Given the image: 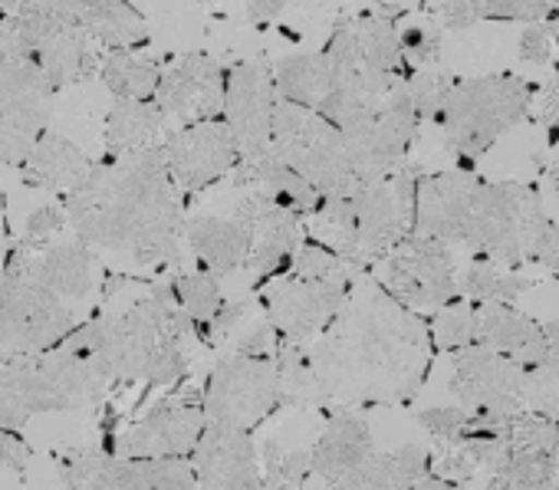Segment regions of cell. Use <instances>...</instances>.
Wrapping results in <instances>:
<instances>
[{
	"label": "cell",
	"mask_w": 559,
	"mask_h": 490,
	"mask_svg": "<svg viewBox=\"0 0 559 490\" xmlns=\"http://www.w3.org/2000/svg\"><path fill=\"white\" fill-rule=\"evenodd\" d=\"M310 356L326 402L395 405L421 389L431 366V336L418 310L385 287H362L310 343Z\"/></svg>",
	"instance_id": "cell-1"
},
{
	"label": "cell",
	"mask_w": 559,
	"mask_h": 490,
	"mask_svg": "<svg viewBox=\"0 0 559 490\" xmlns=\"http://www.w3.org/2000/svg\"><path fill=\"white\" fill-rule=\"evenodd\" d=\"M181 188L175 184L165 142L135 155H106L90 181L67 194V214L96 251L126 254L142 267H165L178 261L185 243Z\"/></svg>",
	"instance_id": "cell-2"
},
{
	"label": "cell",
	"mask_w": 559,
	"mask_h": 490,
	"mask_svg": "<svg viewBox=\"0 0 559 490\" xmlns=\"http://www.w3.org/2000/svg\"><path fill=\"white\" fill-rule=\"evenodd\" d=\"M191 336H198V326L178 303L175 287L158 284L145 300L73 330L63 343L93 356L112 382L168 385L188 372Z\"/></svg>",
	"instance_id": "cell-3"
},
{
	"label": "cell",
	"mask_w": 559,
	"mask_h": 490,
	"mask_svg": "<svg viewBox=\"0 0 559 490\" xmlns=\"http://www.w3.org/2000/svg\"><path fill=\"white\" fill-rule=\"evenodd\" d=\"M415 188L418 178L408 168H399L353 194L323 198L310 214L313 234L320 243L366 271L408 237V227H415Z\"/></svg>",
	"instance_id": "cell-4"
},
{
	"label": "cell",
	"mask_w": 559,
	"mask_h": 490,
	"mask_svg": "<svg viewBox=\"0 0 559 490\" xmlns=\"http://www.w3.org/2000/svg\"><path fill=\"white\" fill-rule=\"evenodd\" d=\"M326 487H418L444 483L431 470V454L418 444H402L392 454H382L372 441L369 421L353 408L340 405L330 411L317 444H313V474Z\"/></svg>",
	"instance_id": "cell-5"
},
{
	"label": "cell",
	"mask_w": 559,
	"mask_h": 490,
	"mask_svg": "<svg viewBox=\"0 0 559 490\" xmlns=\"http://www.w3.org/2000/svg\"><path fill=\"white\" fill-rule=\"evenodd\" d=\"M270 145L304 178H310L323 191V198L353 194L379 181L333 119H326L320 109L290 103L284 96H280L273 112Z\"/></svg>",
	"instance_id": "cell-6"
},
{
	"label": "cell",
	"mask_w": 559,
	"mask_h": 490,
	"mask_svg": "<svg viewBox=\"0 0 559 490\" xmlns=\"http://www.w3.org/2000/svg\"><path fill=\"white\" fill-rule=\"evenodd\" d=\"M76 313L37 271L34 248L21 240L0 277V343L8 356L44 352L73 333Z\"/></svg>",
	"instance_id": "cell-7"
},
{
	"label": "cell",
	"mask_w": 559,
	"mask_h": 490,
	"mask_svg": "<svg viewBox=\"0 0 559 490\" xmlns=\"http://www.w3.org/2000/svg\"><path fill=\"white\" fill-rule=\"evenodd\" d=\"M552 220L536 191L516 181H480L464 227V248L503 267L533 261Z\"/></svg>",
	"instance_id": "cell-8"
},
{
	"label": "cell",
	"mask_w": 559,
	"mask_h": 490,
	"mask_svg": "<svg viewBox=\"0 0 559 490\" xmlns=\"http://www.w3.org/2000/svg\"><path fill=\"white\" fill-rule=\"evenodd\" d=\"M533 109V89L520 76L457 80L435 116L444 142L464 158H480L500 135H507Z\"/></svg>",
	"instance_id": "cell-9"
},
{
	"label": "cell",
	"mask_w": 559,
	"mask_h": 490,
	"mask_svg": "<svg viewBox=\"0 0 559 490\" xmlns=\"http://www.w3.org/2000/svg\"><path fill=\"white\" fill-rule=\"evenodd\" d=\"M454 243L412 230L405 240L385 254L382 287L412 310H441L461 297L457 267H454Z\"/></svg>",
	"instance_id": "cell-10"
},
{
	"label": "cell",
	"mask_w": 559,
	"mask_h": 490,
	"mask_svg": "<svg viewBox=\"0 0 559 490\" xmlns=\"http://www.w3.org/2000/svg\"><path fill=\"white\" fill-rule=\"evenodd\" d=\"M280 405H284V395H280L276 356H250L230 349L214 362L204 389L207 421L250 428Z\"/></svg>",
	"instance_id": "cell-11"
},
{
	"label": "cell",
	"mask_w": 559,
	"mask_h": 490,
	"mask_svg": "<svg viewBox=\"0 0 559 490\" xmlns=\"http://www.w3.org/2000/svg\"><path fill=\"white\" fill-rule=\"evenodd\" d=\"M57 83L37 60L0 47V158L24 165L34 142L47 132V106Z\"/></svg>",
	"instance_id": "cell-12"
},
{
	"label": "cell",
	"mask_w": 559,
	"mask_h": 490,
	"mask_svg": "<svg viewBox=\"0 0 559 490\" xmlns=\"http://www.w3.org/2000/svg\"><path fill=\"white\" fill-rule=\"evenodd\" d=\"M530 366L490 349L487 343H471L454 352L451 395L471 415H507L526 408Z\"/></svg>",
	"instance_id": "cell-13"
},
{
	"label": "cell",
	"mask_w": 559,
	"mask_h": 490,
	"mask_svg": "<svg viewBox=\"0 0 559 490\" xmlns=\"http://www.w3.org/2000/svg\"><path fill=\"white\" fill-rule=\"evenodd\" d=\"M240 198H234L230 211H198L185 217V243L194 251L204 271L227 277L247 271L257 230V207L263 191L250 184H234Z\"/></svg>",
	"instance_id": "cell-14"
},
{
	"label": "cell",
	"mask_w": 559,
	"mask_h": 490,
	"mask_svg": "<svg viewBox=\"0 0 559 490\" xmlns=\"http://www.w3.org/2000/svg\"><path fill=\"white\" fill-rule=\"evenodd\" d=\"M418 106L408 89V80L395 83L372 109L359 112L343 126L346 139L359 152V158L369 165L376 178H389L399 168H405V152L418 132Z\"/></svg>",
	"instance_id": "cell-15"
},
{
	"label": "cell",
	"mask_w": 559,
	"mask_h": 490,
	"mask_svg": "<svg viewBox=\"0 0 559 490\" xmlns=\"http://www.w3.org/2000/svg\"><path fill=\"white\" fill-rule=\"evenodd\" d=\"M165 162L181 191H201L230 175L240 162V145L224 116L181 126L165 139Z\"/></svg>",
	"instance_id": "cell-16"
},
{
	"label": "cell",
	"mask_w": 559,
	"mask_h": 490,
	"mask_svg": "<svg viewBox=\"0 0 559 490\" xmlns=\"http://www.w3.org/2000/svg\"><path fill=\"white\" fill-rule=\"evenodd\" d=\"M349 287L310 280L290 271L284 284H276L263 297V310L284 343H313L346 307Z\"/></svg>",
	"instance_id": "cell-17"
},
{
	"label": "cell",
	"mask_w": 559,
	"mask_h": 490,
	"mask_svg": "<svg viewBox=\"0 0 559 490\" xmlns=\"http://www.w3.org/2000/svg\"><path fill=\"white\" fill-rule=\"evenodd\" d=\"M276 103H280V89L273 80V67L260 60H240L227 70L224 119L240 145V155L270 145Z\"/></svg>",
	"instance_id": "cell-18"
},
{
	"label": "cell",
	"mask_w": 559,
	"mask_h": 490,
	"mask_svg": "<svg viewBox=\"0 0 559 490\" xmlns=\"http://www.w3.org/2000/svg\"><path fill=\"white\" fill-rule=\"evenodd\" d=\"M224 93H227V70L211 57H181L162 73L155 89V106L165 119L181 126L204 122L224 116Z\"/></svg>",
	"instance_id": "cell-19"
},
{
	"label": "cell",
	"mask_w": 559,
	"mask_h": 490,
	"mask_svg": "<svg viewBox=\"0 0 559 490\" xmlns=\"http://www.w3.org/2000/svg\"><path fill=\"white\" fill-rule=\"evenodd\" d=\"M207 428L204 398L171 395L162 398L122 441V454L135 457H191Z\"/></svg>",
	"instance_id": "cell-20"
},
{
	"label": "cell",
	"mask_w": 559,
	"mask_h": 490,
	"mask_svg": "<svg viewBox=\"0 0 559 490\" xmlns=\"http://www.w3.org/2000/svg\"><path fill=\"white\" fill-rule=\"evenodd\" d=\"M477 191H480V178L471 171V165L418 178L412 230L448 240V243H461Z\"/></svg>",
	"instance_id": "cell-21"
},
{
	"label": "cell",
	"mask_w": 559,
	"mask_h": 490,
	"mask_svg": "<svg viewBox=\"0 0 559 490\" xmlns=\"http://www.w3.org/2000/svg\"><path fill=\"white\" fill-rule=\"evenodd\" d=\"M191 464L201 487H263V464L257 441L247 428L207 421L198 447L191 451Z\"/></svg>",
	"instance_id": "cell-22"
},
{
	"label": "cell",
	"mask_w": 559,
	"mask_h": 490,
	"mask_svg": "<svg viewBox=\"0 0 559 490\" xmlns=\"http://www.w3.org/2000/svg\"><path fill=\"white\" fill-rule=\"evenodd\" d=\"M31 248H34L37 271L67 303H83L96 294L99 261H96L93 243L76 237V240H57V243L53 240L50 243H31Z\"/></svg>",
	"instance_id": "cell-23"
},
{
	"label": "cell",
	"mask_w": 559,
	"mask_h": 490,
	"mask_svg": "<svg viewBox=\"0 0 559 490\" xmlns=\"http://www.w3.org/2000/svg\"><path fill=\"white\" fill-rule=\"evenodd\" d=\"M477 320H480V343H487L490 349H497L530 369L549 362L546 326L523 316L510 303H477Z\"/></svg>",
	"instance_id": "cell-24"
},
{
	"label": "cell",
	"mask_w": 559,
	"mask_h": 490,
	"mask_svg": "<svg viewBox=\"0 0 559 490\" xmlns=\"http://www.w3.org/2000/svg\"><path fill=\"white\" fill-rule=\"evenodd\" d=\"M300 217L294 207L273 201L266 191L260 198V207H257V230H253V251H250V261H247V271L263 280V277H273L284 264L294 261V251H297V240H300Z\"/></svg>",
	"instance_id": "cell-25"
},
{
	"label": "cell",
	"mask_w": 559,
	"mask_h": 490,
	"mask_svg": "<svg viewBox=\"0 0 559 490\" xmlns=\"http://www.w3.org/2000/svg\"><path fill=\"white\" fill-rule=\"evenodd\" d=\"M93 158L73 145L70 139L57 135V132H44L27 162H24V171H27V181L31 184H40V188H50V191H63V194H73L80 191L90 175H93Z\"/></svg>",
	"instance_id": "cell-26"
},
{
	"label": "cell",
	"mask_w": 559,
	"mask_h": 490,
	"mask_svg": "<svg viewBox=\"0 0 559 490\" xmlns=\"http://www.w3.org/2000/svg\"><path fill=\"white\" fill-rule=\"evenodd\" d=\"M165 122L168 119L155 106V99H116L106 119V152L119 158V155L155 148L168 139Z\"/></svg>",
	"instance_id": "cell-27"
},
{
	"label": "cell",
	"mask_w": 559,
	"mask_h": 490,
	"mask_svg": "<svg viewBox=\"0 0 559 490\" xmlns=\"http://www.w3.org/2000/svg\"><path fill=\"white\" fill-rule=\"evenodd\" d=\"M198 474L188 457H109L96 487H194Z\"/></svg>",
	"instance_id": "cell-28"
},
{
	"label": "cell",
	"mask_w": 559,
	"mask_h": 490,
	"mask_svg": "<svg viewBox=\"0 0 559 490\" xmlns=\"http://www.w3.org/2000/svg\"><path fill=\"white\" fill-rule=\"evenodd\" d=\"M273 80L284 99L320 109L330 96L333 73L326 53H297V57H280L273 63Z\"/></svg>",
	"instance_id": "cell-29"
},
{
	"label": "cell",
	"mask_w": 559,
	"mask_h": 490,
	"mask_svg": "<svg viewBox=\"0 0 559 490\" xmlns=\"http://www.w3.org/2000/svg\"><path fill=\"white\" fill-rule=\"evenodd\" d=\"M162 73L158 60L135 53L132 47H116L99 60V76L116 99H152Z\"/></svg>",
	"instance_id": "cell-30"
},
{
	"label": "cell",
	"mask_w": 559,
	"mask_h": 490,
	"mask_svg": "<svg viewBox=\"0 0 559 490\" xmlns=\"http://www.w3.org/2000/svg\"><path fill=\"white\" fill-rule=\"evenodd\" d=\"M90 34L80 27H67L50 34L40 50H37V63L47 70V76L60 86H70L83 76L93 73V53H90Z\"/></svg>",
	"instance_id": "cell-31"
},
{
	"label": "cell",
	"mask_w": 559,
	"mask_h": 490,
	"mask_svg": "<svg viewBox=\"0 0 559 490\" xmlns=\"http://www.w3.org/2000/svg\"><path fill=\"white\" fill-rule=\"evenodd\" d=\"M83 31L106 44L109 50L116 47H135L139 40H145V21L139 17V11L129 4V0H93Z\"/></svg>",
	"instance_id": "cell-32"
},
{
	"label": "cell",
	"mask_w": 559,
	"mask_h": 490,
	"mask_svg": "<svg viewBox=\"0 0 559 490\" xmlns=\"http://www.w3.org/2000/svg\"><path fill=\"white\" fill-rule=\"evenodd\" d=\"M317 444V441H313ZM313 444H287L280 434H263L257 441L263 477L270 487H300L313 474Z\"/></svg>",
	"instance_id": "cell-33"
},
{
	"label": "cell",
	"mask_w": 559,
	"mask_h": 490,
	"mask_svg": "<svg viewBox=\"0 0 559 490\" xmlns=\"http://www.w3.org/2000/svg\"><path fill=\"white\" fill-rule=\"evenodd\" d=\"M457 287H461V297L471 300V303H513L530 287V280L526 277H516V274H507L503 264H493L487 258H477L457 277Z\"/></svg>",
	"instance_id": "cell-34"
},
{
	"label": "cell",
	"mask_w": 559,
	"mask_h": 490,
	"mask_svg": "<svg viewBox=\"0 0 559 490\" xmlns=\"http://www.w3.org/2000/svg\"><path fill=\"white\" fill-rule=\"evenodd\" d=\"M171 287H175V297H178V303L185 307V313L194 320L198 336H204V330L211 326V320L221 313V307H224V300H227V297L221 294L217 274H211V271L178 274V277L171 280Z\"/></svg>",
	"instance_id": "cell-35"
},
{
	"label": "cell",
	"mask_w": 559,
	"mask_h": 490,
	"mask_svg": "<svg viewBox=\"0 0 559 490\" xmlns=\"http://www.w3.org/2000/svg\"><path fill=\"white\" fill-rule=\"evenodd\" d=\"M435 339L441 349H464L471 343H480V320H477V303L457 297L454 303L441 307L435 316Z\"/></svg>",
	"instance_id": "cell-36"
},
{
	"label": "cell",
	"mask_w": 559,
	"mask_h": 490,
	"mask_svg": "<svg viewBox=\"0 0 559 490\" xmlns=\"http://www.w3.org/2000/svg\"><path fill=\"white\" fill-rule=\"evenodd\" d=\"M399 37H402V50H405V60L412 70L418 67H435L438 57H441V37H444V27L428 14L425 21H415V24H402L399 27Z\"/></svg>",
	"instance_id": "cell-37"
},
{
	"label": "cell",
	"mask_w": 559,
	"mask_h": 490,
	"mask_svg": "<svg viewBox=\"0 0 559 490\" xmlns=\"http://www.w3.org/2000/svg\"><path fill=\"white\" fill-rule=\"evenodd\" d=\"M454 83L457 80L451 73L431 70V67H418V70L408 73V89L415 96V106H418L421 122H435V116L441 112V106H444V99H448V93H451Z\"/></svg>",
	"instance_id": "cell-38"
},
{
	"label": "cell",
	"mask_w": 559,
	"mask_h": 490,
	"mask_svg": "<svg viewBox=\"0 0 559 490\" xmlns=\"http://www.w3.org/2000/svg\"><path fill=\"white\" fill-rule=\"evenodd\" d=\"M526 408L559 421V362H543L530 369L526 379Z\"/></svg>",
	"instance_id": "cell-39"
},
{
	"label": "cell",
	"mask_w": 559,
	"mask_h": 490,
	"mask_svg": "<svg viewBox=\"0 0 559 490\" xmlns=\"http://www.w3.org/2000/svg\"><path fill=\"white\" fill-rule=\"evenodd\" d=\"M474 421V415L464 408V405H431L425 411H418V425L431 434L435 444H448L454 441L457 434L467 431V425Z\"/></svg>",
	"instance_id": "cell-40"
},
{
	"label": "cell",
	"mask_w": 559,
	"mask_h": 490,
	"mask_svg": "<svg viewBox=\"0 0 559 490\" xmlns=\"http://www.w3.org/2000/svg\"><path fill=\"white\" fill-rule=\"evenodd\" d=\"M425 14L444 31H467L487 17V0H425Z\"/></svg>",
	"instance_id": "cell-41"
},
{
	"label": "cell",
	"mask_w": 559,
	"mask_h": 490,
	"mask_svg": "<svg viewBox=\"0 0 559 490\" xmlns=\"http://www.w3.org/2000/svg\"><path fill=\"white\" fill-rule=\"evenodd\" d=\"M109 454L103 451H70L60 457V474L70 487H96L99 470L106 467Z\"/></svg>",
	"instance_id": "cell-42"
},
{
	"label": "cell",
	"mask_w": 559,
	"mask_h": 490,
	"mask_svg": "<svg viewBox=\"0 0 559 490\" xmlns=\"http://www.w3.org/2000/svg\"><path fill=\"white\" fill-rule=\"evenodd\" d=\"M556 53V40H552V27L546 21H533L523 27L520 34V60L530 67H549Z\"/></svg>",
	"instance_id": "cell-43"
},
{
	"label": "cell",
	"mask_w": 559,
	"mask_h": 490,
	"mask_svg": "<svg viewBox=\"0 0 559 490\" xmlns=\"http://www.w3.org/2000/svg\"><path fill=\"white\" fill-rule=\"evenodd\" d=\"M556 8V0H487V17L493 21H546Z\"/></svg>",
	"instance_id": "cell-44"
},
{
	"label": "cell",
	"mask_w": 559,
	"mask_h": 490,
	"mask_svg": "<svg viewBox=\"0 0 559 490\" xmlns=\"http://www.w3.org/2000/svg\"><path fill=\"white\" fill-rule=\"evenodd\" d=\"M67 220H70L67 204H44L40 211H34L24 240H31V243H50L67 227Z\"/></svg>",
	"instance_id": "cell-45"
},
{
	"label": "cell",
	"mask_w": 559,
	"mask_h": 490,
	"mask_svg": "<svg viewBox=\"0 0 559 490\" xmlns=\"http://www.w3.org/2000/svg\"><path fill=\"white\" fill-rule=\"evenodd\" d=\"M27 467V444L14 428H0V474H21Z\"/></svg>",
	"instance_id": "cell-46"
},
{
	"label": "cell",
	"mask_w": 559,
	"mask_h": 490,
	"mask_svg": "<svg viewBox=\"0 0 559 490\" xmlns=\"http://www.w3.org/2000/svg\"><path fill=\"white\" fill-rule=\"evenodd\" d=\"M539 119L543 122H559V73L552 76V83L539 93Z\"/></svg>",
	"instance_id": "cell-47"
},
{
	"label": "cell",
	"mask_w": 559,
	"mask_h": 490,
	"mask_svg": "<svg viewBox=\"0 0 559 490\" xmlns=\"http://www.w3.org/2000/svg\"><path fill=\"white\" fill-rule=\"evenodd\" d=\"M546 339H549V362H559V320L546 323Z\"/></svg>",
	"instance_id": "cell-48"
},
{
	"label": "cell",
	"mask_w": 559,
	"mask_h": 490,
	"mask_svg": "<svg viewBox=\"0 0 559 490\" xmlns=\"http://www.w3.org/2000/svg\"><path fill=\"white\" fill-rule=\"evenodd\" d=\"M549 188H552L556 198H559V148H556V162H552V168H549Z\"/></svg>",
	"instance_id": "cell-49"
},
{
	"label": "cell",
	"mask_w": 559,
	"mask_h": 490,
	"mask_svg": "<svg viewBox=\"0 0 559 490\" xmlns=\"http://www.w3.org/2000/svg\"><path fill=\"white\" fill-rule=\"evenodd\" d=\"M0 17H4V8H0Z\"/></svg>",
	"instance_id": "cell-50"
},
{
	"label": "cell",
	"mask_w": 559,
	"mask_h": 490,
	"mask_svg": "<svg viewBox=\"0 0 559 490\" xmlns=\"http://www.w3.org/2000/svg\"><path fill=\"white\" fill-rule=\"evenodd\" d=\"M421 4H425V0H421Z\"/></svg>",
	"instance_id": "cell-51"
}]
</instances>
